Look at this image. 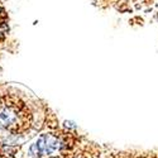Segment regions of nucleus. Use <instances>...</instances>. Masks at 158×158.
Wrapping results in <instances>:
<instances>
[{"label": "nucleus", "instance_id": "obj_3", "mask_svg": "<svg viewBox=\"0 0 158 158\" xmlns=\"http://www.w3.org/2000/svg\"><path fill=\"white\" fill-rule=\"evenodd\" d=\"M8 33V25L4 22H0V39H3Z\"/></svg>", "mask_w": 158, "mask_h": 158}, {"label": "nucleus", "instance_id": "obj_1", "mask_svg": "<svg viewBox=\"0 0 158 158\" xmlns=\"http://www.w3.org/2000/svg\"><path fill=\"white\" fill-rule=\"evenodd\" d=\"M33 122V114L25 102L17 94L0 96V129L10 134H23Z\"/></svg>", "mask_w": 158, "mask_h": 158}, {"label": "nucleus", "instance_id": "obj_2", "mask_svg": "<svg viewBox=\"0 0 158 158\" xmlns=\"http://www.w3.org/2000/svg\"><path fill=\"white\" fill-rule=\"evenodd\" d=\"M64 147L61 138L51 133H43L37 137L28 148V153L32 158L53 157L62 152Z\"/></svg>", "mask_w": 158, "mask_h": 158}, {"label": "nucleus", "instance_id": "obj_4", "mask_svg": "<svg viewBox=\"0 0 158 158\" xmlns=\"http://www.w3.org/2000/svg\"><path fill=\"white\" fill-rule=\"evenodd\" d=\"M0 10H2V8H0Z\"/></svg>", "mask_w": 158, "mask_h": 158}]
</instances>
